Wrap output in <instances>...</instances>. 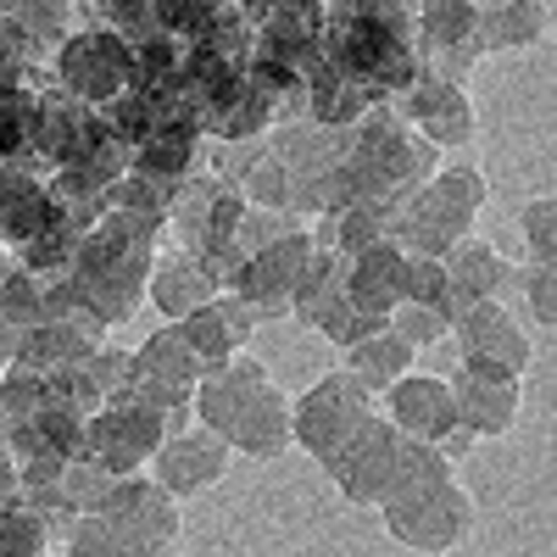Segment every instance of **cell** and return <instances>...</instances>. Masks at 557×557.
Listing matches in <instances>:
<instances>
[{
	"label": "cell",
	"mask_w": 557,
	"mask_h": 557,
	"mask_svg": "<svg viewBox=\"0 0 557 557\" xmlns=\"http://www.w3.org/2000/svg\"><path fill=\"white\" fill-rule=\"evenodd\" d=\"M323 62L368 89V101L401 96L407 84L424 78L412 7L407 0H323Z\"/></svg>",
	"instance_id": "6da1fadb"
},
{
	"label": "cell",
	"mask_w": 557,
	"mask_h": 557,
	"mask_svg": "<svg viewBox=\"0 0 557 557\" xmlns=\"http://www.w3.org/2000/svg\"><path fill=\"white\" fill-rule=\"evenodd\" d=\"M190 412L196 424H207L212 435H223L235 451L273 462L290 451V396L273 385V374L257 357H223L218 368L196 380L190 391Z\"/></svg>",
	"instance_id": "7a4b0ae2"
},
{
	"label": "cell",
	"mask_w": 557,
	"mask_h": 557,
	"mask_svg": "<svg viewBox=\"0 0 557 557\" xmlns=\"http://www.w3.org/2000/svg\"><path fill=\"white\" fill-rule=\"evenodd\" d=\"M157 228L134 223L123 212H101L89 228H78V246H73V285L84 296V307L96 312L107 330L123 323L139 296H146V278H151V262H157Z\"/></svg>",
	"instance_id": "3957f363"
},
{
	"label": "cell",
	"mask_w": 557,
	"mask_h": 557,
	"mask_svg": "<svg viewBox=\"0 0 557 557\" xmlns=\"http://www.w3.org/2000/svg\"><path fill=\"white\" fill-rule=\"evenodd\" d=\"M480 207H485V173L480 168L430 173L407 201L391 207V240H401L418 257H446L462 235H474Z\"/></svg>",
	"instance_id": "277c9868"
},
{
	"label": "cell",
	"mask_w": 557,
	"mask_h": 557,
	"mask_svg": "<svg viewBox=\"0 0 557 557\" xmlns=\"http://www.w3.org/2000/svg\"><path fill=\"white\" fill-rule=\"evenodd\" d=\"M51 78L57 89H67L73 101L84 107H107L117 101L123 89L139 84V62H134V45L112 28H73L62 45H57V57H51Z\"/></svg>",
	"instance_id": "5b68a950"
},
{
	"label": "cell",
	"mask_w": 557,
	"mask_h": 557,
	"mask_svg": "<svg viewBox=\"0 0 557 557\" xmlns=\"http://www.w3.org/2000/svg\"><path fill=\"white\" fill-rule=\"evenodd\" d=\"M385 530L407 546V552H451L462 535L474 530V502L462 491L457 474H441L430 485H412L380 502Z\"/></svg>",
	"instance_id": "8992f818"
},
{
	"label": "cell",
	"mask_w": 557,
	"mask_h": 557,
	"mask_svg": "<svg viewBox=\"0 0 557 557\" xmlns=\"http://www.w3.org/2000/svg\"><path fill=\"white\" fill-rule=\"evenodd\" d=\"M178 412H157L146 401L107 396L96 412L84 418V451L96 457V462H107L112 474H134V469H146V462H151V451L162 446V435L178 430Z\"/></svg>",
	"instance_id": "52a82bcc"
},
{
	"label": "cell",
	"mask_w": 557,
	"mask_h": 557,
	"mask_svg": "<svg viewBox=\"0 0 557 557\" xmlns=\"http://www.w3.org/2000/svg\"><path fill=\"white\" fill-rule=\"evenodd\" d=\"M374 407H380V396L357 374H346V368L341 374H323L312 391H301V401H290V446H301L312 462H323Z\"/></svg>",
	"instance_id": "ba28073f"
},
{
	"label": "cell",
	"mask_w": 557,
	"mask_h": 557,
	"mask_svg": "<svg viewBox=\"0 0 557 557\" xmlns=\"http://www.w3.org/2000/svg\"><path fill=\"white\" fill-rule=\"evenodd\" d=\"M312 246H318L312 228H296V235H285V240H273V246L240 257L235 268L223 273V290L251 301L257 318H285L290 312V290H296V273L312 257Z\"/></svg>",
	"instance_id": "9c48e42d"
},
{
	"label": "cell",
	"mask_w": 557,
	"mask_h": 557,
	"mask_svg": "<svg viewBox=\"0 0 557 557\" xmlns=\"http://www.w3.org/2000/svg\"><path fill=\"white\" fill-rule=\"evenodd\" d=\"M391 457H396V424L374 407L330 457H323V474L341 485L346 502L374 507L385 496V480H391Z\"/></svg>",
	"instance_id": "30bf717a"
},
{
	"label": "cell",
	"mask_w": 557,
	"mask_h": 557,
	"mask_svg": "<svg viewBox=\"0 0 557 557\" xmlns=\"http://www.w3.org/2000/svg\"><path fill=\"white\" fill-rule=\"evenodd\" d=\"M96 513H112L128 535H134V552L151 557V552H173L178 546V507H173V491H162L151 474H112V491Z\"/></svg>",
	"instance_id": "8fae6325"
},
{
	"label": "cell",
	"mask_w": 557,
	"mask_h": 557,
	"mask_svg": "<svg viewBox=\"0 0 557 557\" xmlns=\"http://www.w3.org/2000/svg\"><path fill=\"white\" fill-rule=\"evenodd\" d=\"M412 34H418V57H424V73L462 84L469 67L480 62L474 45V0H424L412 12Z\"/></svg>",
	"instance_id": "7c38bea8"
},
{
	"label": "cell",
	"mask_w": 557,
	"mask_h": 557,
	"mask_svg": "<svg viewBox=\"0 0 557 557\" xmlns=\"http://www.w3.org/2000/svg\"><path fill=\"white\" fill-rule=\"evenodd\" d=\"M451 401H457V424L474 441H496L519 418V374L480 362V357H462L457 380H451Z\"/></svg>",
	"instance_id": "4fadbf2b"
},
{
	"label": "cell",
	"mask_w": 557,
	"mask_h": 557,
	"mask_svg": "<svg viewBox=\"0 0 557 557\" xmlns=\"http://www.w3.org/2000/svg\"><path fill=\"white\" fill-rule=\"evenodd\" d=\"M451 335L462 341V357L496 362V368H507V374H519V380H524V368H530V357H535L524 323L513 318V307H507L502 296L457 307V312H451Z\"/></svg>",
	"instance_id": "5bb4252c"
},
{
	"label": "cell",
	"mask_w": 557,
	"mask_h": 557,
	"mask_svg": "<svg viewBox=\"0 0 557 557\" xmlns=\"http://www.w3.org/2000/svg\"><path fill=\"white\" fill-rule=\"evenodd\" d=\"M228 457H235V446H228L223 435H212L207 424H196V430H173V435H162V446L151 451V480L162 485V491H173V496H196V491H207L212 480H223V469H228Z\"/></svg>",
	"instance_id": "9a60e30c"
},
{
	"label": "cell",
	"mask_w": 557,
	"mask_h": 557,
	"mask_svg": "<svg viewBox=\"0 0 557 557\" xmlns=\"http://www.w3.org/2000/svg\"><path fill=\"white\" fill-rule=\"evenodd\" d=\"M401 117L424 134L435 151H441V146H469L474 128H480L469 89L451 84V78H435V73H424L418 84L401 89Z\"/></svg>",
	"instance_id": "2e32d148"
},
{
	"label": "cell",
	"mask_w": 557,
	"mask_h": 557,
	"mask_svg": "<svg viewBox=\"0 0 557 557\" xmlns=\"http://www.w3.org/2000/svg\"><path fill=\"white\" fill-rule=\"evenodd\" d=\"M385 418L396 424V435H418V441H446L457 430V401H451V380H435V374H407L391 380L385 391Z\"/></svg>",
	"instance_id": "e0dca14e"
},
{
	"label": "cell",
	"mask_w": 557,
	"mask_h": 557,
	"mask_svg": "<svg viewBox=\"0 0 557 557\" xmlns=\"http://www.w3.org/2000/svg\"><path fill=\"white\" fill-rule=\"evenodd\" d=\"M201 168H207V128L201 123H162L157 134H146L128 151V173L157 178L168 190H178V184Z\"/></svg>",
	"instance_id": "ac0fdd59"
},
{
	"label": "cell",
	"mask_w": 557,
	"mask_h": 557,
	"mask_svg": "<svg viewBox=\"0 0 557 557\" xmlns=\"http://www.w3.org/2000/svg\"><path fill=\"white\" fill-rule=\"evenodd\" d=\"M218 290H223V278H218L201 257H190V251H173V257L157 251L151 278H146V296H151V307H157L168 323L184 318V312H196V307H207Z\"/></svg>",
	"instance_id": "d6986e66"
},
{
	"label": "cell",
	"mask_w": 557,
	"mask_h": 557,
	"mask_svg": "<svg viewBox=\"0 0 557 557\" xmlns=\"http://www.w3.org/2000/svg\"><path fill=\"white\" fill-rule=\"evenodd\" d=\"M401 268H407V246L401 240H374L368 251L346 257V296L351 307L391 318V307L401 301Z\"/></svg>",
	"instance_id": "ffe728a7"
},
{
	"label": "cell",
	"mask_w": 557,
	"mask_h": 557,
	"mask_svg": "<svg viewBox=\"0 0 557 557\" xmlns=\"http://www.w3.org/2000/svg\"><path fill=\"white\" fill-rule=\"evenodd\" d=\"M51 223H62V212L51 201V184L12 168V162H0V240L23 246V240H34L39 228H51Z\"/></svg>",
	"instance_id": "44dd1931"
},
{
	"label": "cell",
	"mask_w": 557,
	"mask_h": 557,
	"mask_svg": "<svg viewBox=\"0 0 557 557\" xmlns=\"http://www.w3.org/2000/svg\"><path fill=\"white\" fill-rule=\"evenodd\" d=\"M96 346H101V335L84 330V323H73V318H34L28 330H17L12 362L34 368V374H57V368L84 362Z\"/></svg>",
	"instance_id": "7402d4cb"
},
{
	"label": "cell",
	"mask_w": 557,
	"mask_h": 557,
	"mask_svg": "<svg viewBox=\"0 0 557 557\" xmlns=\"http://www.w3.org/2000/svg\"><path fill=\"white\" fill-rule=\"evenodd\" d=\"M441 262H446V285H451V312H457V307H469V301H491V296H502L507 273H513V262H507L491 240H480V235H462Z\"/></svg>",
	"instance_id": "603a6c76"
},
{
	"label": "cell",
	"mask_w": 557,
	"mask_h": 557,
	"mask_svg": "<svg viewBox=\"0 0 557 557\" xmlns=\"http://www.w3.org/2000/svg\"><path fill=\"white\" fill-rule=\"evenodd\" d=\"M541 34H546V7L541 0H474V45H480V57L530 51Z\"/></svg>",
	"instance_id": "cb8c5ba5"
},
{
	"label": "cell",
	"mask_w": 557,
	"mask_h": 557,
	"mask_svg": "<svg viewBox=\"0 0 557 557\" xmlns=\"http://www.w3.org/2000/svg\"><path fill=\"white\" fill-rule=\"evenodd\" d=\"M368 107H374V101H368V89H357L351 78H341L323 57L307 67V78H301V117H312L318 128H346Z\"/></svg>",
	"instance_id": "d4e9b609"
},
{
	"label": "cell",
	"mask_w": 557,
	"mask_h": 557,
	"mask_svg": "<svg viewBox=\"0 0 557 557\" xmlns=\"http://www.w3.org/2000/svg\"><path fill=\"white\" fill-rule=\"evenodd\" d=\"M134 368H139L146 380H157V385L184 391V396H190V391H196V380L207 374V362L190 351V341L178 335V323H162V330L134 351Z\"/></svg>",
	"instance_id": "484cf974"
},
{
	"label": "cell",
	"mask_w": 557,
	"mask_h": 557,
	"mask_svg": "<svg viewBox=\"0 0 557 557\" xmlns=\"http://www.w3.org/2000/svg\"><path fill=\"white\" fill-rule=\"evenodd\" d=\"M407 368H412V346L391 330V323H385V330H374V335H362V341H351L346 346V374H357L368 391H385L391 380H401L407 374Z\"/></svg>",
	"instance_id": "4316f807"
},
{
	"label": "cell",
	"mask_w": 557,
	"mask_h": 557,
	"mask_svg": "<svg viewBox=\"0 0 557 557\" xmlns=\"http://www.w3.org/2000/svg\"><path fill=\"white\" fill-rule=\"evenodd\" d=\"M0 17L23 39V51H57L73 34V0H0Z\"/></svg>",
	"instance_id": "83f0119b"
},
{
	"label": "cell",
	"mask_w": 557,
	"mask_h": 557,
	"mask_svg": "<svg viewBox=\"0 0 557 557\" xmlns=\"http://www.w3.org/2000/svg\"><path fill=\"white\" fill-rule=\"evenodd\" d=\"M346 290V257L341 251H330V246H312V257L301 262V273H296V290H290V312L301 318V323H312L323 307H330L335 296Z\"/></svg>",
	"instance_id": "f1b7e54d"
},
{
	"label": "cell",
	"mask_w": 557,
	"mask_h": 557,
	"mask_svg": "<svg viewBox=\"0 0 557 557\" xmlns=\"http://www.w3.org/2000/svg\"><path fill=\"white\" fill-rule=\"evenodd\" d=\"M273 123H278V101H273V96H262L257 84H240L235 96H228V101L207 117V134H212V139H228V146H235V139H262Z\"/></svg>",
	"instance_id": "f546056e"
},
{
	"label": "cell",
	"mask_w": 557,
	"mask_h": 557,
	"mask_svg": "<svg viewBox=\"0 0 557 557\" xmlns=\"http://www.w3.org/2000/svg\"><path fill=\"white\" fill-rule=\"evenodd\" d=\"M178 323V335L190 341V351L207 362V368H218L223 357H235V351H246L240 341H235V330H228V318H223V307H218V296L207 301V307H196V312H184V318H173Z\"/></svg>",
	"instance_id": "4dcf8cb0"
},
{
	"label": "cell",
	"mask_w": 557,
	"mask_h": 557,
	"mask_svg": "<svg viewBox=\"0 0 557 557\" xmlns=\"http://www.w3.org/2000/svg\"><path fill=\"white\" fill-rule=\"evenodd\" d=\"M62 552H73V557H139L134 535L112 513H78L62 535Z\"/></svg>",
	"instance_id": "1f68e13d"
},
{
	"label": "cell",
	"mask_w": 557,
	"mask_h": 557,
	"mask_svg": "<svg viewBox=\"0 0 557 557\" xmlns=\"http://www.w3.org/2000/svg\"><path fill=\"white\" fill-rule=\"evenodd\" d=\"M51 552V530L34 519V507L23 496L0 502V557H39Z\"/></svg>",
	"instance_id": "d6a6232c"
},
{
	"label": "cell",
	"mask_w": 557,
	"mask_h": 557,
	"mask_svg": "<svg viewBox=\"0 0 557 557\" xmlns=\"http://www.w3.org/2000/svg\"><path fill=\"white\" fill-rule=\"evenodd\" d=\"M507 290H519V307L530 312V323H541V330L557 318V273H552V262L513 268V273H507V285H502V296Z\"/></svg>",
	"instance_id": "836d02e7"
},
{
	"label": "cell",
	"mask_w": 557,
	"mask_h": 557,
	"mask_svg": "<svg viewBox=\"0 0 557 557\" xmlns=\"http://www.w3.org/2000/svg\"><path fill=\"white\" fill-rule=\"evenodd\" d=\"M73 246H78V228L73 223H51V228H39L34 240H23L17 246V262L28 268V273H67L73 268Z\"/></svg>",
	"instance_id": "e575fe53"
},
{
	"label": "cell",
	"mask_w": 557,
	"mask_h": 557,
	"mask_svg": "<svg viewBox=\"0 0 557 557\" xmlns=\"http://www.w3.org/2000/svg\"><path fill=\"white\" fill-rule=\"evenodd\" d=\"M401 301H418V307H441L451 318V285H446V262L441 257H418L407 251V268H401Z\"/></svg>",
	"instance_id": "d590c367"
},
{
	"label": "cell",
	"mask_w": 557,
	"mask_h": 557,
	"mask_svg": "<svg viewBox=\"0 0 557 557\" xmlns=\"http://www.w3.org/2000/svg\"><path fill=\"white\" fill-rule=\"evenodd\" d=\"M312 330L318 335H330L341 351L351 346V341H362V335H374V330H385V318H374V312H362V307H351V296L341 290L330 307H323L318 318H312Z\"/></svg>",
	"instance_id": "8d00e7d4"
},
{
	"label": "cell",
	"mask_w": 557,
	"mask_h": 557,
	"mask_svg": "<svg viewBox=\"0 0 557 557\" xmlns=\"http://www.w3.org/2000/svg\"><path fill=\"white\" fill-rule=\"evenodd\" d=\"M0 318H7L12 330H28L39 318V273H28L23 262L0 268Z\"/></svg>",
	"instance_id": "74e56055"
},
{
	"label": "cell",
	"mask_w": 557,
	"mask_h": 557,
	"mask_svg": "<svg viewBox=\"0 0 557 557\" xmlns=\"http://www.w3.org/2000/svg\"><path fill=\"white\" fill-rule=\"evenodd\" d=\"M385 323H391V330H396L412 351H418V346H441V341L451 335V318H446L441 307H418V301H396Z\"/></svg>",
	"instance_id": "f35d334b"
},
{
	"label": "cell",
	"mask_w": 557,
	"mask_h": 557,
	"mask_svg": "<svg viewBox=\"0 0 557 557\" xmlns=\"http://www.w3.org/2000/svg\"><path fill=\"white\" fill-rule=\"evenodd\" d=\"M96 23L134 45V39L157 34V0H96Z\"/></svg>",
	"instance_id": "ab89813d"
},
{
	"label": "cell",
	"mask_w": 557,
	"mask_h": 557,
	"mask_svg": "<svg viewBox=\"0 0 557 557\" xmlns=\"http://www.w3.org/2000/svg\"><path fill=\"white\" fill-rule=\"evenodd\" d=\"M519 235L530 246V262H552L557 257V201L552 196H535L519 212Z\"/></svg>",
	"instance_id": "60d3db41"
},
{
	"label": "cell",
	"mask_w": 557,
	"mask_h": 557,
	"mask_svg": "<svg viewBox=\"0 0 557 557\" xmlns=\"http://www.w3.org/2000/svg\"><path fill=\"white\" fill-rule=\"evenodd\" d=\"M17 496L34 507V519L51 530V535H67V524L78 519V507H73V496L51 480V485H17Z\"/></svg>",
	"instance_id": "b9f144b4"
},
{
	"label": "cell",
	"mask_w": 557,
	"mask_h": 557,
	"mask_svg": "<svg viewBox=\"0 0 557 557\" xmlns=\"http://www.w3.org/2000/svg\"><path fill=\"white\" fill-rule=\"evenodd\" d=\"M84 374L96 380V391L101 396H117L123 391V380L134 374V351H117V346H96L84 357Z\"/></svg>",
	"instance_id": "7bdbcfd3"
},
{
	"label": "cell",
	"mask_w": 557,
	"mask_h": 557,
	"mask_svg": "<svg viewBox=\"0 0 557 557\" xmlns=\"http://www.w3.org/2000/svg\"><path fill=\"white\" fill-rule=\"evenodd\" d=\"M28 67V51H23V39L7 28V17H0V78H12Z\"/></svg>",
	"instance_id": "ee69618b"
},
{
	"label": "cell",
	"mask_w": 557,
	"mask_h": 557,
	"mask_svg": "<svg viewBox=\"0 0 557 557\" xmlns=\"http://www.w3.org/2000/svg\"><path fill=\"white\" fill-rule=\"evenodd\" d=\"M17 496V462H12V451L0 446V502H12Z\"/></svg>",
	"instance_id": "f6af8a7d"
},
{
	"label": "cell",
	"mask_w": 557,
	"mask_h": 557,
	"mask_svg": "<svg viewBox=\"0 0 557 557\" xmlns=\"http://www.w3.org/2000/svg\"><path fill=\"white\" fill-rule=\"evenodd\" d=\"M12 346H17V330H12V323H7V318H0V368H7V362H12Z\"/></svg>",
	"instance_id": "bcb514c9"
},
{
	"label": "cell",
	"mask_w": 557,
	"mask_h": 557,
	"mask_svg": "<svg viewBox=\"0 0 557 557\" xmlns=\"http://www.w3.org/2000/svg\"><path fill=\"white\" fill-rule=\"evenodd\" d=\"M196 7H207V12H218V7H240V0H196Z\"/></svg>",
	"instance_id": "7dc6e473"
}]
</instances>
